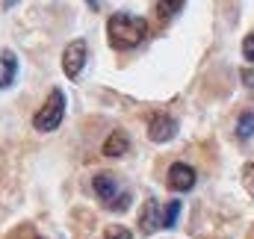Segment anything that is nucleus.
<instances>
[{"instance_id": "f257e3e1", "label": "nucleus", "mask_w": 254, "mask_h": 239, "mask_svg": "<svg viewBox=\"0 0 254 239\" xmlns=\"http://www.w3.org/2000/svg\"><path fill=\"white\" fill-rule=\"evenodd\" d=\"M145 33H148V21L133 12H116L107 21V36L116 51H130V48L142 45Z\"/></svg>"}, {"instance_id": "f03ea898", "label": "nucleus", "mask_w": 254, "mask_h": 239, "mask_svg": "<svg viewBox=\"0 0 254 239\" xmlns=\"http://www.w3.org/2000/svg\"><path fill=\"white\" fill-rule=\"evenodd\" d=\"M63 116H65V95L60 89H54L51 98L45 101V107L33 116V127L42 130V133H51V130H57L63 124Z\"/></svg>"}, {"instance_id": "7ed1b4c3", "label": "nucleus", "mask_w": 254, "mask_h": 239, "mask_svg": "<svg viewBox=\"0 0 254 239\" xmlns=\"http://www.w3.org/2000/svg\"><path fill=\"white\" fill-rule=\"evenodd\" d=\"M86 60H89V48H86V42H83V39L71 42V45L63 51V71H65V77L77 80V77H80V71H83V65H86Z\"/></svg>"}, {"instance_id": "20e7f679", "label": "nucleus", "mask_w": 254, "mask_h": 239, "mask_svg": "<svg viewBox=\"0 0 254 239\" xmlns=\"http://www.w3.org/2000/svg\"><path fill=\"white\" fill-rule=\"evenodd\" d=\"M178 136V121L172 119V116H151L148 121V139L151 142H157V145H166V142H172Z\"/></svg>"}, {"instance_id": "39448f33", "label": "nucleus", "mask_w": 254, "mask_h": 239, "mask_svg": "<svg viewBox=\"0 0 254 239\" xmlns=\"http://www.w3.org/2000/svg\"><path fill=\"white\" fill-rule=\"evenodd\" d=\"M92 186H95V195L107 204V207H113L116 201H119V178L116 175H110V172H101V175H95L92 180Z\"/></svg>"}, {"instance_id": "423d86ee", "label": "nucleus", "mask_w": 254, "mask_h": 239, "mask_svg": "<svg viewBox=\"0 0 254 239\" xmlns=\"http://www.w3.org/2000/svg\"><path fill=\"white\" fill-rule=\"evenodd\" d=\"M169 186L175 192H190L195 186V169L187 163H172L169 166Z\"/></svg>"}, {"instance_id": "0eeeda50", "label": "nucleus", "mask_w": 254, "mask_h": 239, "mask_svg": "<svg viewBox=\"0 0 254 239\" xmlns=\"http://www.w3.org/2000/svg\"><path fill=\"white\" fill-rule=\"evenodd\" d=\"M139 228H142V234H154V231L163 228V210H160V204L154 198L145 201V207L139 213Z\"/></svg>"}, {"instance_id": "6e6552de", "label": "nucleus", "mask_w": 254, "mask_h": 239, "mask_svg": "<svg viewBox=\"0 0 254 239\" xmlns=\"http://www.w3.org/2000/svg\"><path fill=\"white\" fill-rule=\"evenodd\" d=\"M104 157H125L127 151H130V139H127L125 130H113L110 136H107V142H104Z\"/></svg>"}, {"instance_id": "1a4fd4ad", "label": "nucleus", "mask_w": 254, "mask_h": 239, "mask_svg": "<svg viewBox=\"0 0 254 239\" xmlns=\"http://www.w3.org/2000/svg\"><path fill=\"white\" fill-rule=\"evenodd\" d=\"M15 74H18V60H15V54H12V51L0 54V89L12 86Z\"/></svg>"}, {"instance_id": "9d476101", "label": "nucleus", "mask_w": 254, "mask_h": 239, "mask_svg": "<svg viewBox=\"0 0 254 239\" xmlns=\"http://www.w3.org/2000/svg\"><path fill=\"white\" fill-rule=\"evenodd\" d=\"M184 3H187V0H157V15H160L163 21H169V18H175V15L184 9Z\"/></svg>"}, {"instance_id": "9b49d317", "label": "nucleus", "mask_w": 254, "mask_h": 239, "mask_svg": "<svg viewBox=\"0 0 254 239\" xmlns=\"http://www.w3.org/2000/svg\"><path fill=\"white\" fill-rule=\"evenodd\" d=\"M237 136H240L243 142L254 136V113H243V116L237 119Z\"/></svg>"}, {"instance_id": "f8f14e48", "label": "nucleus", "mask_w": 254, "mask_h": 239, "mask_svg": "<svg viewBox=\"0 0 254 239\" xmlns=\"http://www.w3.org/2000/svg\"><path fill=\"white\" fill-rule=\"evenodd\" d=\"M178 216H181V201H169L166 210H163V228H175Z\"/></svg>"}, {"instance_id": "ddd939ff", "label": "nucleus", "mask_w": 254, "mask_h": 239, "mask_svg": "<svg viewBox=\"0 0 254 239\" xmlns=\"http://www.w3.org/2000/svg\"><path fill=\"white\" fill-rule=\"evenodd\" d=\"M104 239H133V234L127 228H122V225H113V228H107Z\"/></svg>"}, {"instance_id": "4468645a", "label": "nucleus", "mask_w": 254, "mask_h": 239, "mask_svg": "<svg viewBox=\"0 0 254 239\" xmlns=\"http://www.w3.org/2000/svg\"><path fill=\"white\" fill-rule=\"evenodd\" d=\"M243 57H246L249 62H254V33L243 39Z\"/></svg>"}, {"instance_id": "2eb2a0df", "label": "nucleus", "mask_w": 254, "mask_h": 239, "mask_svg": "<svg viewBox=\"0 0 254 239\" xmlns=\"http://www.w3.org/2000/svg\"><path fill=\"white\" fill-rule=\"evenodd\" d=\"M243 183H246L249 195H254V163L252 166H246V172H243Z\"/></svg>"}, {"instance_id": "dca6fc26", "label": "nucleus", "mask_w": 254, "mask_h": 239, "mask_svg": "<svg viewBox=\"0 0 254 239\" xmlns=\"http://www.w3.org/2000/svg\"><path fill=\"white\" fill-rule=\"evenodd\" d=\"M240 77H243V83H246L249 89H254V68H246V71H243Z\"/></svg>"}, {"instance_id": "f3484780", "label": "nucleus", "mask_w": 254, "mask_h": 239, "mask_svg": "<svg viewBox=\"0 0 254 239\" xmlns=\"http://www.w3.org/2000/svg\"><path fill=\"white\" fill-rule=\"evenodd\" d=\"M15 3H18V0H3V9H12Z\"/></svg>"}, {"instance_id": "a211bd4d", "label": "nucleus", "mask_w": 254, "mask_h": 239, "mask_svg": "<svg viewBox=\"0 0 254 239\" xmlns=\"http://www.w3.org/2000/svg\"><path fill=\"white\" fill-rule=\"evenodd\" d=\"M86 6H89V9H98V0H86Z\"/></svg>"}]
</instances>
